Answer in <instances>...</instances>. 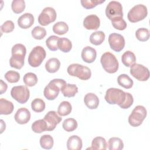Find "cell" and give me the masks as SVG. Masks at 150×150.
Returning <instances> with one entry per match:
<instances>
[{
  "mask_svg": "<svg viewBox=\"0 0 150 150\" xmlns=\"http://www.w3.org/2000/svg\"><path fill=\"white\" fill-rule=\"evenodd\" d=\"M54 144L53 138L50 135H43L40 138V145L43 149H51Z\"/></svg>",
  "mask_w": 150,
  "mask_h": 150,
  "instance_id": "1f68e13d",
  "label": "cell"
},
{
  "mask_svg": "<svg viewBox=\"0 0 150 150\" xmlns=\"http://www.w3.org/2000/svg\"><path fill=\"white\" fill-rule=\"evenodd\" d=\"M11 8L14 13H20L25 8V2L23 0H13L11 4Z\"/></svg>",
  "mask_w": 150,
  "mask_h": 150,
  "instance_id": "74e56055",
  "label": "cell"
},
{
  "mask_svg": "<svg viewBox=\"0 0 150 150\" xmlns=\"http://www.w3.org/2000/svg\"><path fill=\"white\" fill-rule=\"evenodd\" d=\"M105 37V33L103 31H96L91 34L90 42L93 45H100L104 41Z\"/></svg>",
  "mask_w": 150,
  "mask_h": 150,
  "instance_id": "484cf974",
  "label": "cell"
},
{
  "mask_svg": "<svg viewBox=\"0 0 150 150\" xmlns=\"http://www.w3.org/2000/svg\"><path fill=\"white\" fill-rule=\"evenodd\" d=\"M130 73L134 77L139 81H146L149 77L148 69L138 63H134L131 66Z\"/></svg>",
  "mask_w": 150,
  "mask_h": 150,
  "instance_id": "7c38bea8",
  "label": "cell"
},
{
  "mask_svg": "<svg viewBox=\"0 0 150 150\" xmlns=\"http://www.w3.org/2000/svg\"><path fill=\"white\" fill-rule=\"evenodd\" d=\"M14 107L11 101L4 98L0 100V114L8 115L12 112Z\"/></svg>",
  "mask_w": 150,
  "mask_h": 150,
  "instance_id": "44dd1931",
  "label": "cell"
},
{
  "mask_svg": "<svg viewBox=\"0 0 150 150\" xmlns=\"http://www.w3.org/2000/svg\"><path fill=\"white\" fill-rule=\"evenodd\" d=\"M81 58L86 63H93L96 59L97 52L94 48L90 46L84 47L81 51Z\"/></svg>",
  "mask_w": 150,
  "mask_h": 150,
  "instance_id": "e0dca14e",
  "label": "cell"
},
{
  "mask_svg": "<svg viewBox=\"0 0 150 150\" xmlns=\"http://www.w3.org/2000/svg\"><path fill=\"white\" fill-rule=\"evenodd\" d=\"M56 12L53 8H45L38 16V22L42 26H46L56 19Z\"/></svg>",
  "mask_w": 150,
  "mask_h": 150,
  "instance_id": "8fae6325",
  "label": "cell"
},
{
  "mask_svg": "<svg viewBox=\"0 0 150 150\" xmlns=\"http://www.w3.org/2000/svg\"><path fill=\"white\" fill-rule=\"evenodd\" d=\"M66 84V81L63 79H53L44 88V96L49 100H54L58 96L60 91H62Z\"/></svg>",
  "mask_w": 150,
  "mask_h": 150,
  "instance_id": "7a4b0ae2",
  "label": "cell"
},
{
  "mask_svg": "<svg viewBox=\"0 0 150 150\" xmlns=\"http://www.w3.org/2000/svg\"><path fill=\"white\" fill-rule=\"evenodd\" d=\"M45 103L40 98H35L31 103V107L33 111L36 112H40L45 109Z\"/></svg>",
  "mask_w": 150,
  "mask_h": 150,
  "instance_id": "8d00e7d4",
  "label": "cell"
},
{
  "mask_svg": "<svg viewBox=\"0 0 150 150\" xmlns=\"http://www.w3.org/2000/svg\"><path fill=\"white\" fill-rule=\"evenodd\" d=\"M34 16L30 13H25L18 19L19 26L22 29L29 28L34 23Z\"/></svg>",
  "mask_w": 150,
  "mask_h": 150,
  "instance_id": "ac0fdd59",
  "label": "cell"
},
{
  "mask_svg": "<svg viewBox=\"0 0 150 150\" xmlns=\"http://www.w3.org/2000/svg\"><path fill=\"white\" fill-rule=\"evenodd\" d=\"M84 102L89 109H96L99 105V99L98 97L92 93L86 94L84 98Z\"/></svg>",
  "mask_w": 150,
  "mask_h": 150,
  "instance_id": "ffe728a7",
  "label": "cell"
},
{
  "mask_svg": "<svg viewBox=\"0 0 150 150\" xmlns=\"http://www.w3.org/2000/svg\"><path fill=\"white\" fill-rule=\"evenodd\" d=\"M67 71L69 75L77 77L83 80H88L91 76V71L88 67L78 63L69 65Z\"/></svg>",
  "mask_w": 150,
  "mask_h": 150,
  "instance_id": "277c9868",
  "label": "cell"
},
{
  "mask_svg": "<svg viewBox=\"0 0 150 150\" xmlns=\"http://www.w3.org/2000/svg\"><path fill=\"white\" fill-rule=\"evenodd\" d=\"M121 61L124 65L126 67H131L136 62L135 55L131 51H126L121 56Z\"/></svg>",
  "mask_w": 150,
  "mask_h": 150,
  "instance_id": "7402d4cb",
  "label": "cell"
},
{
  "mask_svg": "<svg viewBox=\"0 0 150 150\" xmlns=\"http://www.w3.org/2000/svg\"><path fill=\"white\" fill-rule=\"evenodd\" d=\"M15 25L13 22L12 21H5L1 26V30L2 32L4 33H9L13 31L14 29Z\"/></svg>",
  "mask_w": 150,
  "mask_h": 150,
  "instance_id": "ee69618b",
  "label": "cell"
},
{
  "mask_svg": "<svg viewBox=\"0 0 150 150\" xmlns=\"http://www.w3.org/2000/svg\"><path fill=\"white\" fill-rule=\"evenodd\" d=\"M15 120L19 124H26L30 119V112L26 108H19L14 116Z\"/></svg>",
  "mask_w": 150,
  "mask_h": 150,
  "instance_id": "2e32d148",
  "label": "cell"
},
{
  "mask_svg": "<svg viewBox=\"0 0 150 150\" xmlns=\"http://www.w3.org/2000/svg\"><path fill=\"white\" fill-rule=\"evenodd\" d=\"M105 15L111 21L116 18H122V6L121 3L116 1H110L106 6Z\"/></svg>",
  "mask_w": 150,
  "mask_h": 150,
  "instance_id": "30bf717a",
  "label": "cell"
},
{
  "mask_svg": "<svg viewBox=\"0 0 150 150\" xmlns=\"http://www.w3.org/2000/svg\"><path fill=\"white\" fill-rule=\"evenodd\" d=\"M46 35V29L40 26H35L32 30V36L35 39L40 40L45 38Z\"/></svg>",
  "mask_w": 150,
  "mask_h": 150,
  "instance_id": "f35d334b",
  "label": "cell"
},
{
  "mask_svg": "<svg viewBox=\"0 0 150 150\" xmlns=\"http://www.w3.org/2000/svg\"><path fill=\"white\" fill-rule=\"evenodd\" d=\"M100 62L104 70L108 73H114L118 69V62L114 54L110 52L103 53Z\"/></svg>",
  "mask_w": 150,
  "mask_h": 150,
  "instance_id": "5b68a950",
  "label": "cell"
},
{
  "mask_svg": "<svg viewBox=\"0 0 150 150\" xmlns=\"http://www.w3.org/2000/svg\"><path fill=\"white\" fill-rule=\"evenodd\" d=\"M107 148V144L105 138L101 137L94 138L91 142V147L89 149L105 150Z\"/></svg>",
  "mask_w": 150,
  "mask_h": 150,
  "instance_id": "cb8c5ba5",
  "label": "cell"
},
{
  "mask_svg": "<svg viewBox=\"0 0 150 150\" xmlns=\"http://www.w3.org/2000/svg\"><path fill=\"white\" fill-rule=\"evenodd\" d=\"M118 84L127 89L130 88L134 84L133 80L126 74H121L117 77Z\"/></svg>",
  "mask_w": 150,
  "mask_h": 150,
  "instance_id": "d4e9b609",
  "label": "cell"
},
{
  "mask_svg": "<svg viewBox=\"0 0 150 150\" xmlns=\"http://www.w3.org/2000/svg\"><path fill=\"white\" fill-rule=\"evenodd\" d=\"M44 120L47 124V131H50L54 129L56 125L59 124L62 118L59 117L54 111H50L45 115Z\"/></svg>",
  "mask_w": 150,
  "mask_h": 150,
  "instance_id": "5bb4252c",
  "label": "cell"
},
{
  "mask_svg": "<svg viewBox=\"0 0 150 150\" xmlns=\"http://www.w3.org/2000/svg\"><path fill=\"white\" fill-rule=\"evenodd\" d=\"M32 129L36 133H41L47 131V124L44 119L35 121L32 124Z\"/></svg>",
  "mask_w": 150,
  "mask_h": 150,
  "instance_id": "d6a6232c",
  "label": "cell"
},
{
  "mask_svg": "<svg viewBox=\"0 0 150 150\" xmlns=\"http://www.w3.org/2000/svg\"><path fill=\"white\" fill-rule=\"evenodd\" d=\"M46 51L40 46H36L33 48L28 56V63L33 67L39 66L46 57Z\"/></svg>",
  "mask_w": 150,
  "mask_h": 150,
  "instance_id": "8992f818",
  "label": "cell"
},
{
  "mask_svg": "<svg viewBox=\"0 0 150 150\" xmlns=\"http://www.w3.org/2000/svg\"><path fill=\"white\" fill-rule=\"evenodd\" d=\"M111 23L113 27L118 30H122L127 28V23L122 18H116L111 20Z\"/></svg>",
  "mask_w": 150,
  "mask_h": 150,
  "instance_id": "b9f144b4",
  "label": "cell"
},
{
  "mask_svg": "<svg viewBox=\"0 0 150 150\" xmlns=\"http://www.w3.org/2000/svg\"><path fill=\"white\" fill-rule=\"evenodd\" d=\"M1 133H2L3 132V128L5 129V124L4 122V121L2 120H1Z\"/></svg>",
  "mask_w": 150,
  "mask_h": 150,
  "instance_id": "7dc6e473",
  "label": "cell"
},
{
  "mask_svg": "<svg viewBox=\"0 0 150 150\" xmlns=\"http://www.w3.org/2000/svg\"><path fill=\"white\" fill-rule=\"evenodd\" d=\"M69 30V26L67 24L63 21L56 22L53 26V31L54 33L62 35L66 33Z\"/></svg>",
  "mask_w": 150,
  "mask_h": 150,
  "instance_id": "f546056e",
  "label": "cell"
},
{
  "mask_svg": "<svg viewBox=\"0 0 150 150\" xmlns=\"http://www.w3.org/2000/svg\"><path fill=\"white\" fill-rule=\"evenodd\" d=\"M135 36L138 40L141 42H145L149 38V32L146 28H141L136 30Z\"/></svg>",
  "mask_w": 150,
  "mask_h": 150,
  "instance_id": "ab89813d",
  "label": "cell"
},
{
  "mask_svg": "<svg viewBox=\"0 0 150 150\" xmlns=\"http://www.w3.org/2000/svg\"><path fill=\"white\" fill-rule=\"evenodd\" d=\"M23 80L26 86L29 87H32L38 83V77L35 73L29 72L24 75Z\"/></svg>",
  "mask_w": 150,
  "mask_h": 150,
  "instance_id": "e575fe53",
  "label": "cell"
},
{
  "mask_svg": "<svg viewBox=\"0 0 150 150\" xmlns=\"http://www.w3.org/2000/svg\"><path fill=\"white\" fill-rule=\"evenodd\" d=\"M58 47L62 52L67 53L71 49L72 43L71 41L67 38H59L58 40Z\"/></svg>",
  "mask_w": 150,
  "mask_h": 150,
  "instance_id": "4dcf8cb0",
  "label": "cell"
},
{
  "mask_svg": "<svg viewBox=\"0 0 150 150\" xmlns=\"http://www.w3.org/2000/svg\"><path fill=\"white\" fill-rule=\"evenodd\" d=\"M63 129L67 132H71L74 131L78 126L77 121L73 118H69L64 120L62 124Z\"/></svg>",
  "mask_w": 150,
  "mask_h": 150,
  "instance_id": "836d02e7",
  "label": "cell"
},
{
  "mask_svg": "<svg viewBox=\"0 0 150 150\" xmlns=\"http://www.w3.org/2000/svg\"><path fill=\"white\" fill-rule=\"evenodd\" d=\"M63 95L66 97H74L78 92V88L76 84H67L62 90Z\"/></svg>",
  "mask_w": 150,
  "mask_h": 150,
  "instance_id": "83f0119b",
  "label": "cell"
},
{
  "mask_svg": "<svg viewBox=\"0 0 150 150\" xmlns=\"http://www.w3.org/2000/svg\"><path fill=\"white\" fill-rule=\"evenodd\" d=\"M5 79L9 83H13L18 82L20 79V74L15 71L9 70L4 76Z\"/></svg>",
  "mask_w": 150,
  "mask_h": 150,
  "instance_id": "60d3db41",
  "label": "cell"
},
{
  "mask_svg": "<svg viewBox=\"0 0 150 150\" xmlns=\"http://www.w3.org/2000/svg\"><path fill=\"white\" fill-rule=\"evenodd\" d=\"M100 25V19L96 15H89L84 19L83 26L88 30H97Z\"/></svg>",
  "mask_w": 150,
  "mask_h": 150,
  "instance_id": "9a60e30c",
  "label": "cell"
},
{
  "mask_svg": "<svg viewBox=\"0 0 150 150\" xmlns=\"http://www.w3.org/2000/svg\"><path fill=\"white\" fill-rule=\"evenodd\" d=\"M105 2V0H81L82 6L86 9H91Z\"/></svg>",
  "mask_w": 150,
  "mask_h": 150,
  "instance_id": "7bdbcfd3",
  "label": "cell"
},
{
  "mask_svg": "<svg viewBox=\"0 0 150 150\" xmlns=\"http://www.w3.org/2000/svg\"><path fill=\"white\" fill-rule=\"evenodd\" d=\"M108 148L110 150H121L124 148V143L120 138L112 137L108 140Z\"/></svg>",
  "mask_w": 150,
  "mask_h": 150,
  "instance_id": "4316f807",
  "label": "cell"
},
{
  "mask_svg": "<svg viewBox=\"0 0 150 150\" xmlns=\"http://www.w3.org/2000/svg\"><path fill=\"white\" fill-rule=\"evenodd\" d=\"M11 95L19 103L25 104L29 98L30 91L26 86H17L12 88Z\"/></svg>",
  "mask_w": 150,
  "mask_h": 150,
  "instance_id": "9c48e42d",
  "label": "cell"
},
{
  "mask_svg": "<svg viewBox=\"0 0 150 150\" xmlns=\"http://www.w3.org/2000/svg\"><path fill=\"white\" fill-rule=\"evenodd\" d=\"M72 110L71 104L67 101H62L57 108V113L60 116H66L69 115Z\"/></svg>",
  "mask_w": 150,
  "mask_h": 150,
  "instance_id": "f1b7e54d",
  "label": "cell"
},
{
  "mask_svg": "<svg viewBox=\"0 0 150 150\" xmlns=\"http://www.w3.org/2000/svg\"><path fill=\"white\" fill-rule=\"evenodd\" d=\"M1 81V94H2L4 93H5L7 90V84L5 83L2 80H0Z\"/></svg>",
  "mask_w": 150,
  "mask_h": 150,
  "instance_id": "bcb514c9",
  "label": "cell"
},
{
  "mask_svg": "<svg viewBox=\"0 0 150 150\" xmlns=\"http://www.w3.org/2000/svg\"><path fill=\"white\" fill-rule=\"evenodd\" d=\"M108 43L111 49L120 52L124 49L125 42L123 36L119 33H112L108 36Z\"/></svg>",
  "mask_w": 150,
  "mask_h": 150,
  "instance_id": "4fadbf2b",
  "label": "cell"
},
{
  "mask_svg": "<svg viewBox=\"0 0 150 150\" xmlns=\"http://www.w3.org/2000/svg\"><path fill=\"white\" fill-rule=\"evenodd\" d=\"M59 39V37L55 35H52V36H50L46 39V45L49 50L52 51H56L59 49L58 47Z\"/></svg>",
  "mask_w": 150,
  "mask_h": 150,
  "instance_id": "d590c367",
  "label": "cell"
},
{
  "mask_svg": "<svg viewBox=\"0 0 150 150\" xmlns=\"http://www.w3.org/2000/svg\"><path fill=\"white\" fill-rule=\"evenodd\" d=\"M133 102H134V98H133L132 96L130 93H127V96H126L125 100L124 103L120 107L123 109L128 108L132 105Z\"/></svg>",
  "mask_w": 150,
  "mask_h": 150,
  "instance_id": "f6af8a7d",
  "label": "cell"
},
{
  "mask_svg": "<svg viewBox=\"0 0 150 150\" xmlns=\"http://www.w3.org/2000/svg\"><path fill=\"white\" fill-rule=\"evenodd\" d=\"M82 146V139L77 135L70 137L67 141V148L69 150H80Z\"/></svg>",
  "mask_w": 150,
  "mask_h": 150,
  "instance_id": "d6986e66",
  "label": "cell"
},
{
  "mask_svg": "<svg viewBox=\"0 0 150 150\" xmlns=\"http://www.w3.org/2000/svg\"><path fill=\"white\" fill-rule=\"evenodd\" d=\"M148 15V10L146 6L142 4H138L133 6L128 12L127 18L129 21L132 23L143 20Z\"/></svg>",
  "mask_w": 150,
  "mask_h": 150,
  "instance_id": "ba28073f",
  "label": "cell"
},
{
  "mask_svg": "<svg viewBox=\"0 0 150 150\" xmlns=\"http://www.w3.org/2000/svg\"><path fill=\"white\" fill-rule=\"evenodd\" d=\"M127 93L117 88H110L105 93V100L110 104L121 105L125 101Z\"/></svg>",
  "mask_w": 150,
  "mask_h": 150,
  "instance_id": "3957f363",
  "label": "cell"
},
{
  "mask_svg": "<svg viewBox=\"0 0 150 150\" xmlns=\"http://www.w3.org/2000/svg\"><path fill=\"white\" fill-rule=\"evenodd\" d=\"M12 56L9 59L11 67L21 69L24 64V60L26 53L25 46L21 43L15 45L12 48Z\"/></svg>",
  "mask_w": 150,
  "mask_h": 150,
  "instance_id": "6da1fadb",
  "label": "cell"
},
{
  "mask_svg": "<svg viewBox=\"0 0 150 150\" xmlns=\"http://www.w3.org/2000/svg\"><path fill=\"white\" fill-rule=\"evenodd\" d=\"M60 62L57 58L53 57L49 59L45 64L46 70L51 73L56 72L60 68Z\"/></svg>",
  "mask_w": 150,
  "mask_h": 150,
  "instance_id": "603a6c76",
  "label": "cell"
},
{
  "mask_svg": "<svg viewBox=\"0 0 150 150\" xmlns=\"http://www.w3.org/2000/svg\"><path fill=\"white\" fill-rule=\"evenodd\" d=\"M147 114L146 108L142 105L136 106L128 117L129 124L134 127L140 125Z\"/></svg>",
  "mask_w": 150,
  "mask_h": 150,
  "instance_id": "52a82bcc",
  "label": "cell"
}]
</instances>
